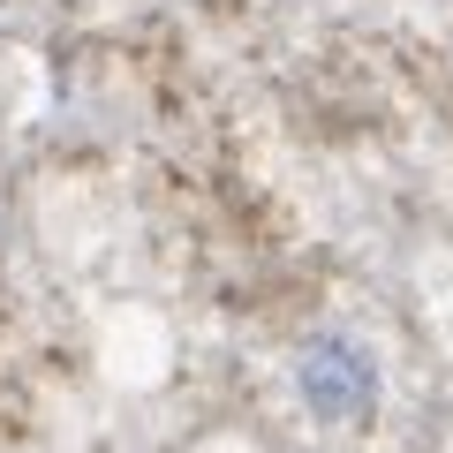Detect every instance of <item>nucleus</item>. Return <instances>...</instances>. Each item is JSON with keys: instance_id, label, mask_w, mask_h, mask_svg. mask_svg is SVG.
Wrapping results in <instances>:
<instances>
[{"instance_id": "1", "label": "nucleus", "mask_w": 453, "mask_h": 453, "mask_svg": "<svg viewBox=\"0 0 453 453\" xmlns=\"http://www.w3.org/2000/svg\"><path fill=\"white\" fill-rule=\"evenodd\" d=\"M295 393L318 423H363L378 408V363L348 333H318L295 348Z\"/></svg>"}]
</instances>
